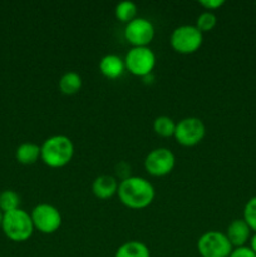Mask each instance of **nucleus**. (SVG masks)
I'll return each mask as SVG.
<instances>
[{
	"label": "nucleus",
	"mask_w": 256,
	"mask_h": 257,
	"mask_svg": "<svg viewBox=\"0 0 256 257\" xmlns=\"http://www.w3.org/2000/svg\"><path fill=\"white\" fill-rule=\"evenodd\" d=\"M117 195L125 207L131 210H142L153 202L156 191L152 183L145 177L130 176L119 182Z\"/></svg>",
	"instance_id": "f257e3e1"
},
{
	"label": "nucleus",
	"mask_w": 256,
	"mask_h": 257,
	"mask_svg": "<svg viewBox=\"0 0 256 257\" xmlns=\"http://www.w3.org/2000/svg\"><path fill=\"white\" fill-rule=\"evenodd\" d=\"M73 156L74 143L65 135L50 136L40 146V160L48 167H64L72 161Z\"/></svg>",
	"instance_id": "f03ea898"
},
{
	"label": "nucleus",
	"mask_w": 256,
	"mask_h": 257,
	"mask_svg": "<svg viewBox=\"0 0 256 257\" xmlns=\"http://www.w3.org/2000/svg\"><path fill=\"white\" fill-rule=\"evenodd\" d=\"M2 228L5 236L14 242L28 241L35 230L30 215L22 208L4 213Z\"/></svg>",
	"instance_id": "7ed1b4c3"
},
{
	"label": "nucleus",
	"mask_w": 256,
	"mask_h": 257,
	"mask_svg": "<svg viewBox=\"0 0 256 257\" xmlns=\"http://www.w3.org/2000/svg\"><path fill=\"white\" fill-rule=\"evenodd\" d=\"M171 47L181 54L197 52L203 43V33L196 25L182 24L172 30L170 37Z\"/></svg>",
	"instance_id": "20e7f679"
},
{
	"label": "nucleus",
	"mask_w": 256,
	"mask_h": 257,
	"mask_svg": "<svg viewBox=\"0 0 256 257\" xmlns=\"http://www.w3.org/2000/svg\"><path fill=\"white\" fill-rule=\"evenodd\" d=\"M125 69L136 77L145 78L152 74L156 65V54L150 47H132L124 57Z\"/></svg>",
	"instance_id": "39448f33"
},
{
	"label": "nucleus",
	"mask_w": 256,
	"mask_h": 257,
	"mask_svg": "<svg viewBox=\"0 0 256 257\" xmlns=\"http://www.w3.org/2000/svg\"><path fill=\"white\" fill-rule=\"evenodd\" d=\"M233 247L226 233L207 231L197 241V251L201 257H228Z\"/></svg>",
	"instance_id": "423d86ee"
},
{
	"label": "nucleus",
	"mask_w": 256,
	"mask_h": 257,
	"mask_svg": "<svg viewBox=\"0 0 256 257\" xmlns=\"http://www.w3.org/2000/svg\"><path fill=\"white\" fill-rule=\"evenodd\" d=\"M30 217L35 230L44 235H52L57 232L63 221L60 211L49 203H39L35 206L30 213Z\"/></svg>",
	"instance_id": "0eeeda50"
},
{
	"label": "nucleus",
	"mask_w": 256,
	"mask_h": 257,
	"mask_svg": "<svg viewBox=\"0 0 256 257\" xmlns=\"http://www.w3.org/2000/svg\"><path fill=\"white\" fill-rule=\"evenodd\" d=\"M176 165V156L170 148L157 147L148 152L143 161L145 170L155 177H162L172 172Z\"/></svg>",
	"instance_id": "6e6552de"
},
{
	"label": "nucleus",
	"mask_w": 256,
	"mask_h": 257,
	"mask_svg": "<svg viewBox=\"0 0 256 257\" xmlns=\"http://www.w3.org/2000/svg\"><path fill=\"white\" fill-rule=\"evenodd\" d=\"M206 136V125L200 118L187 117L176 123L175 140L185 147L198 145Z\"/></svg>",
	"instance_id": "1a4fd4ad"
},
{
	"label": "nucleus",
	"mask_w": 256,
	"mask_h": 257,
	"mask_svg": "<svg viewBox=\"0 0 256 257\" xmlns=\"http://www.w3.org/2000/svg\"><path fill=\"white\" fill-rule=\"evenodd\" d=\"M124 37L132 47H148L155 37V27L147 18L136 17L125 24Z\"/></svg>",
	"instance_id": "9d476101"
},
{
	"label": "nucleus",
	"mask_w": 256,
	"mask_h": 257,
	"mask_svg": "<svg viewBox=\"0 0 256 257\" xmlns=\"http://www.w3.org/2000/svg\"><path fill=\"white\" fill-rule=\"evenodd\" d=\"M251 232L252 231L248 227L247 223L245 222V220L243 218H237V220H233L228 225L226 236H227L232 247L237 248L243 247V246H246V243L250 242Z\"/></svg>",
	"instance_id": "9b49d317"
},
{
	"label": "nucleus",
	"mask_w": 256,
	"mask_h": 257,
	"mask_svg": "<svg viewBox=\"0 0 256 257\" xmlns=\"http://www.w3.org/2000/svg\"><path fill=\"white\" fill-rule=\"evenodd\" d=\"M119 182L114 176L100 175L92 183V192L99 200H109L117 195Z\"/></svg>",
	"instance_id": "f8f14e48"
},
{
	"label": "nucleus",
	"mask_w": 256,
	"mask_h": 257,
	"mask_svg": "<svg viewBox=\"0 0 256 257\" xmlns=\"http://www.w3.org/2000/svg\"><path fill=\"white\" fill-rule=\"evenodd\" d=\"M99 70L108 79H118L123 75L125 69L124 59L117 54H105L99 60Z\"/></svg>",
	"instance_id": "ddd939ff"
},
{
	"label": "nucleus",
	"mask_w": 256,
	"mask_h": 257,
	"mask_svg": "<svg viewBox=\"0 0 256 257\" xmlns=\"http://www.w3.org/2000/svg\"><path fill=\"white\" fill-rule=\"evenodd\" d=\"M15 158L22 165H33L40 158V146L34 142H24L15 151Z\"/></svg>",
	"instance_id": "4468645a"
},
{
	"label": "nucleus",
	"mask_w": 256,
	"mask_h": 257,
	"mask_svg": "<svg viewBox=\"0 0 256 257\" xmlns=\"http://www.w3.org/2000/svg\"><path fill=\"white\" fill-rule=\"evenodd\" d=\"M83 85V80L80 74H78L74 70H69V72L64 73L60 77L59 82H58V87L59 90L65 95H73L77 94L80 90Z\"/></svg>",
	"instance_id": "2eb2a0df"
},
{
	"label": "nucleus",
	"mask_w": 256,
	"mask_h": 257,
	"mask_svg": "<svg viewBox=\"0 0 256 257\" xmlns=\"http://www.w3.org/2000/svg\"><path fill=\"white\" fill-rule=\"evenodd\" d=\"M114 257H151L150 248L141 241H127L115 251Z\"/></svg>",
	"instance_id": "dca6fc26"
},
{
	"label": "nucleus",
	"mask_w": 256,
	"mask_h": 257,
	"mask_svg": "<svg viewBox=\"0 0 256 257\" xmlns=\"http://www.w3.org/2000/svg\"><path fill=\"white\" fill-rule=\"evenodd\" d=\"M114 14L118 20L127 24L137 17V4L131 0H122L115 5Z\"/></svg>",
	"instance_id": "f3484780"
},
{
	"label": "nucleus",
	"mask_w": 256,
	"mask_h": 257,
	"mask_svg": "<svg viewBox=\"0 0 256 257\" xmlns=\"http://www.w3.org/2000/svg\"><path fill=\"white\" fill-rule=\"evenodd\" d=\"M176 123L168 115H160L153 120V131L161 137H171L175 135Z\"/></svg>",
	"instance_id": "a211bd4d"
},
{
	"label": "nucleus",
	"mask_w": 256,
	"mask_h": 257,
	"mask_svg": "<svg viewBox=\"0 0 256 257\" xmlns=\"http://www.w3.org/2000/svg\"><path fill=\"white\" fill-rule=\"evenodd\" d=\"M20 197L15 191L7 190L0 193V211L3 213L10 212L19 208Z\"/></svg>",
	"instance_id": "6ab92c4d"
},
{
	"label": "nucleus",
	"mask_w": 256,
	"mask_h": 257,
	"mask_svg": "<svg viewBox=\"0 0 256 257\" xmlns=\"http://www.w3.org/2000/svg\"><path fill=\"white\" fill-rule=\"evenodd\" d=\"M216 24H217V17H216L215 13L205 10V12H202L198 15L197 19H196L195 25L201 30V32L205 33L212 30L213 28L216 27Z\"/></svg>",
	"instance_id": "aec40b11"
},
{
	"label": "nucleus",
	"mask_w": 256,
	"mask_h": 257,
	"mask_svg": "<svg viewBox=\"0 0 256 257\" xmlns=\"http://www.w3.org/2000/svg\"><path fill=\"white\" fill-rule=\"evenodd\" d=\"M243 220L251 228V231L256 232V196L251 197L246 202L245 208H243Z\"/></svg>",
	"instance_id": "412c9836"
},
{
	"label": "nucleus",
	"mask_w": 256,
	"mask_h": 257,
	"mask_svg": "<svg viewBox=\"0 0 256 257\" xmlns=\"http://www.w3.org/2000/svg\"><path fill=\"white\" fill-rule=\"evenodd\" d=\"M201 7L205 8L207 12H213L216 9H220L223 4H225V0H200Z\"/></svg>",
	"instance_id": "4be33fe9"
},
{
	"label": "nucleus",
	"mask_w": 256,
	"mask_h": 257,
	"mask_svg": "<svg viewBox=\"0 0 256 257\" xmlns=\"http://www.w3.org/2000/svg\"><path fill=\"white\" fill-rule=\"evenodd\" d=\"M228 257H256V255L248 246H243V247L233 248Z\"/></svg>",
	"instance_id": "5701e85b"
},
{
	"label": "nucleus",
	"mask_w": 256,
	"mask_h": 257,
	"mask_svg": "<svg viewBox=\"0 0 256 257\" xmlns=\"http://www.w3.org/2000/svg\"><path fill=\"white\" fill-rule=\"evenodd\" d=\"M248 247H250L251 250L253 251V253H255V255H256V232L253 233L252 236H251V238H250V246H248Z\"/></svg>",
	"instance_id": "b1692460"
},
{
	"label": "nucleus",
	"mask_w": 256,
	"mask_h": 257,
	"mask_svg": "<svg viewBox=\"0 0 256 257\" xmlns=\"http://www.w3.org/2000/svg\"><path fill=\"white\" fill-rule=\"evenodd\" d=\"M3 216H4V213L0 211V227H2V223H3Z\"/></svg>",
	"instance_id": "393cba45"
}]
</instances>
